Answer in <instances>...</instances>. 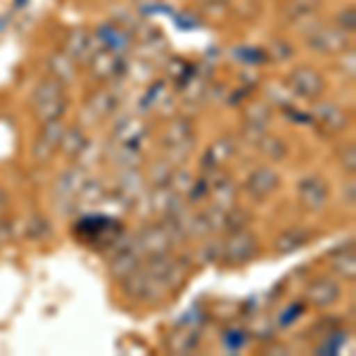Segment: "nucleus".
Instances as JSON below:
<instances>
[{"mask_svg":"<svg viewBox=\"0 0 356 356\" xmlns=\"http://www.w3.org/2000/svg\"><path fill=\"white\" fill-rule=\"evenodd\" d=\"M235 150H238V145H235V138H231V136H223L219 140H214L209 147H207V152L202 157V169L204 171L221 169V166L235 154Z\"/></svg>","mask_w":356,"mask_h":356,"instance_id":"nucleus-19","label":"nucleus"},{"mask_svg":"<svg viewBox=\"0 0 356 356\" xmlns=\"http://www.w3.org/2000/svg\"><path fill=\"white\" fill-rule=\"evenodd\" d=\"M143 254L138 252L136 243H129V245H119L117 252H114V257L110 259V275L114 280H124L129 273H134L138 266H140Z\"/></svg>","mask_w":356,"mask_h":356,"instance_id":"nucleus-17","label":"nucleus"},{"mask_svg":"<svg viewBox=\"0 0 356 356\" xmlns=\"http://www.w3.org/2000/svg\"><path fill=\"white\" fill-rule=\"evenodd\" d=\"M314 119L328 136L342 134V131L349 126V114L344 112L340 105H335V102H318L316 100Z\"/></svg>","mask_w":356,"mask_h":356,"instance_id":"nucleus-15","label":"nucleus"},{"mask_svg":"<svg viewBox=\"0 0 356 356\" xmlns=\"http://www.w3.org/2000/svg\"><path fill=\"white\" fill-rule=\"evenodd\" d=\"M86 176L81 169H67L65 174L57 178L55 183V200L57 202H69V200H76L79 191H81Z\"/></svg>","mask_w":356,"mask_h":356,"instance_id":"nucleus-22","label":"nucleus"},{"mask_svg":"<svg viewBox=\"0 0 356 356\" xmlns=\"http://www.w3.org/2000/svg\"><path fill=\"white\" fill-rule=\"evenodd\" d=\"M65 129L67 126L62 124V119L43 124L41 134L33 140V159H36L38 164L50 162V159L60 152V143H62V136H65Z\"/></svg>","mask_w":356,"mask_h":356,"instance_id":"nucleus-11","label":"nucleus"},{"mask_svg":"<svg viewBox=\"0 0 356 356\" xmlns=\"http://www.w3.org/2000/svg\"><path fill=\"white\" fill-rule=\"evenodd\" d=\"M247 221H250V214L245 209H240L238 204L231 207L226 211V221H223V231L233 233V231H240V228H247Z\"/></svg>","mask_w":356,"mask_h":356,"instance_id":"nucleus-29","label":"nucleus"},{"mask_svg":"<svg viewBox=\"0 0 356 356\" xmlns=\"http://www.w3.org/2000/svg\"><path fill=\"white\" fill-rule=\"evenodd\" d=\"M259 254V238L247 228L233 231L228 240L221 243V259L228 266H245Z\"/></svg>","mask_w":356,"mask_h":356,"instance_id":"nucleus-5","label":"nucleus"},{"mask_svg":"<svg viewBox=\"0 0 356 356\" xmlns=\"http://www.w3.org/2000/svg\"><path fill=\"white\" fill-rule=\"evenodd\" d=\"M344 204H349V207H354V181H349L347 186H344Z\"/></svg>","mask_w":356,"mask_h":356,"instance_id":"nucleus-37","label":"nucleus"},{"mask_svg":"<svg viewBox=\"0 0 356 356\" xmlns=\"http://www.w3.org/2000/svg\"><path fill=\"white\" fill-rule=\"evenodd\" d=\"M309 243H312V231H307V228H302V226H292V228H285L283 233L275 235L273 252L280 257L295 254L297 250H302V247Z\"/></svg>","mask_w":356,"mask_h":356,"instance_id":"nucleus-18","label":"nucleus"},{"mask_svg":"<svg viewBox=\"0 0 356 356\" xmlns=\"http://www.w3.org/2000/svg\"><path fill=\"white\" fill-rule=\"evenodd\" d=\"M243 188L254 202H266V200L280 188V176L271 166H257V169L245 178Z\"/></svg>","mask_w":356,"mask_h":356,"instance_id":"nucleus-10","label":"nucleus"},{"mask_svg":"<svg viewBox=\"0 0 356 356\" xmlns=\"http://www.w3.org/2000/svg\"><path fill=\"white\" fill-rule=\"evenodd\" d=\"M297 197L307 211H323L330 200V186L323 176H304L297 183Z\"/></svg>","mask_w":356,"mask_h":356,"instance_id":"nucleus-8","label":"nucleus"},{"mask_svg":"<svg viewBox=\"0 0 356 356\" xmlns=\"http://www.w3.org/2000/svg\"><path fill=\"white\" fill-rule=\"evenodd\" d=\"M332 24L340 26L344 33H349V36H354V33H356V10H354V5L342 8L340 13L335 15V22H332Z\"/></svg>","mask_w":356,"mask_h":356,"instance_id":"nucleus-30","label":"nucleus"},{"mask_svg":"<svg viewBox=\"0 0 356 356\" xmlns=\"http://www.w3.org/2000/svg\"><path fill=\"white\" fill-rule=\"evenodd\" d=\"M174 340H181V342H174V349H176V352H178V354H188V352H193V349L200 344V332H197V330L183 332V335H176Z\"/></svg>","mask_w":356,"mask_h":356,"instance_id":"nucleus-34","label":"nucleus"},{"mask_svg":"<svg viewBox=\"0 0 356 356\" xmlns=\"http://www.w3.org/2000/svg\"><path fill=\"white\" fill-rule=\"evenodd\" d=\"M117 166H124L126 171L129 169H138L140 166V152L138 147H131V145H117Z\"/></svg>","mask_w":356,"mask_h":356,"instance_id":"nucleus-28","label":"nucleus"},{"mask_svg":"<svg viewBox=\"0 0 356 356\" xmlns=\"http://www.w3.org/2000/svg\"><path fill=\"white\" fill-rule=\"evenodd\" d=\"M176 238L171 233V228L166 223H152V226L143 228L140 235L136 238V247L143 254V259L147 257H159V254H169V250L174 247Z\"/></svg>","mask_w":356,"mask_h":356,"instance_id":"nucleus-7","label":"nucleus"},{"mask_svg":"<svg viewBox=\"0 0 356 356\" xmlns=\"http://www.w3.org/2000/svg\"><path fill=\"white\" fill-rule=\"evenodd\" d=\"M257 150L266 159H271V162H280V159L288 157V145H285V140H280L278 136L264 134L259 140H257Z\"/></svg>","mask_w":356,"mask_h":356,"instance_id":"nucleus-25","label":"nucleus"},{"mask_svg":"<svg viewBox=\"0 0 356 356\" xmlns=\"http://www.w3.org/2000/svg\"><path fill=\"white\" fill-rule=\"evenodd\" d=\"M119 97L112 93L110 88H97L86 100V112L93 114V119H107L117 112Z\"/></svg>","mask_w":356,"mask_h":356,"instance_id":"nucleus-20","label":"nucleus"},{"mask_svg":"<svg viewBox=\"0 0 356 356\" xmlns=\"http://www.w3.org/2000/svg\"><path fill=\"white\" fill-rule=\"evenodd\" d=\"M207 197H209L211 207L228 211L231 207H235V202H238V186H235V181L231 176L221 174V171L216 169L214 176H211V181L207 183Z\"/></svg>","mask_w":356,"mask_h":356,"instance_id":"nucleus-12","label":"nucleus"},{"mask_svg":"<svg viewBox=\"0 0 356 356\" xmlns=\"http://www.w3.org/2000/svg\"><path fill=\"white\" fill-rule=\"evenodd\" d=\"M285 83H288V90L292 95H297L300 100H307V102L321 100L325 88H328L325 76L312 65H297L295 69H290Z\"/></svg>","mask_w":356,"mask_h":356,"instance_id":"nucleus-3","label":"nucleus"},{"mask_svg":"<svg viewBox=\"0 0 356 356\" xmlns=\"http://www.w3.org/2000/svg\"><path fill=\"white\" fill-rule=\"evenodd\" d=\"M102 197H105V191H102V186L97 181H83L81 191L76 195L79 204H97L102 202Z\"/></svg>","mask_w":356,"mask_h":356,"instance_id":"nucleus-27","label":"nucleus"},{"mask_svg":"<svg viewBox=\"0 0 356 356\" xmlns=\"http://www.w3.org/2000/svg\"><path fill=\"white\" fill-rule=\"evenodd\" d=\"M195 145V131L191 119H174L166 126L164 136H162V150L166 152V157L171 162H183V159L191 157Z\"/></svg>","mask_w":356,"mask_h":356,"instance_id":"nucleus-4","label":"nucleus"},{"mask_svg":"<svg viewBox=\"0 0 356 356\" xmlns=\"http://www.w3.org/2000/svg\"><path fill=\"white\" fill-rule=\"evenodd\" d=\"M117 138L122 145H131V147H138V143L145 138V126L136 119H124L122 126L117 129Z\"/></svg>","mask_w":356,"mask_h":356,"instance_id":"nucleus-26","label":"nucleus"},{"mask_svg":"<svg viewBox=\"0 0 356 356\" xmlns=\"http://www.w3.org/2000/svg\"><path fill=\"white\" fill-rule=\"evenodd\" d=\"M340 166L347 171L349 176H354V171H356V147H354V143H347V145L340 150Z\"/></svg>","mask_w":356,"mask_h":356,"instance_id":"nucleus-35","label":"nucleus"},{"mask_svg":"<svg viewBox=\"0 0 356 356\" xmlns=\"http://www.w3.org/2000/svg\"><path fill=\"white\" fill-rule=\"evenodd\" d=\"M86 65H88L90 76H93L95 81H112V79L119 76V72L124 69V62L117 50L102 48V45L90 55V60L86 62Z\"/></svg>","mask_w":356,"mask_h":356,"instance_id":"nucleus-13","label":"nucleus"},{"mask_svg":"<svg viewBox=\"0 0 356 356\" xmlns=\"http://www.w3.org/2000/svg\"><path fill=\"white\" fill-rule=\"evenodd\" d=\"M340 297L342 285L332 275H318L304 290V300H307V304H312L314 309H328L340 302Z\"/></svg>","mask_w":356,"mask_h":356,"instance_id":"nucleus-9","label":"nucleus"},{"mask_svg":"<svg viewBox=\"0 0 356 356\" xmlns=\"http://www.w3.org/2000/svg\"><path fill=\"white\" fill-rule=\"evenodd\" d=\"M302 33H304V45H307L312 53H318L325 57H337L347 48H352V36H349V33H344L340 26L325 24V22H321V19L309 24Z\"/></svg>","mask_w":356,"mask_h":356,"instance_id":"nucleus-2","label":"nucleus"},{"mask_svg":"<svg viewBox=\"0 0 356 356\" xmlns=\"http://www.w3.org/2000/svg\"><path fill=\"white\" fill-rule=\"evenodd\" d=\"M95 50L97 41L88 29H72L65 36V43H62V53H67L76 65H86Z\"/></svg>","mask_w":356,"mask_h":356,"instance_id":"nucleus-14","label":"nucleus"},{"mask_svg":"<svg viewBox=\"0 0 356 356\" xmlns=\"http://www.w3.org/2000/svg\"><path fill=\"white\" fill-rule=\"evenodd\" d=\"M337 60H340V72L344 74V76L354 79V69H356V53L354 48H347L344 53L337 55Z\"/></svg>","mask_w":356,"mask_h":356,"instance_id":"nucleus-36","label":"nucleus"},{"mask_svg":"<svg viewBox=\"0 0 356 356\" xmlns=\"http://www.w3.org/2000/svg\"><path fill=\"white\" fill-rule=\"evenodd\" d=\"M29 107H31V114L36 117L38 124L57 122V119L65 117L69 110L67 86L53 76L41 79V81L36 83V88L31 90Z\"/></svg>","mask_w":356,"mask_h":356,"instance_id":"nucleus-1","label":"nucleus"},{"mask_svg":"<svg viewBox=\"0 0 356 356\" xmlns=\"http://www.w3.org/2000/svg\"><path fill=\"white\" fill-rule=\"evenodd\" d=\"M48 76L57 79V81H62L65 86L74 83L79 76V65L72 60L67 53H62V50H57V53H53L48 57Z\"/></svg>","mask_w":356,"mask_h":356,"instance_id":"nucleus-21","label":"nucleus"},{"mask_svg":"<svg viewBox=\"0 0 356 356\" xmlns=\"http://www.w3.org/2000/svg\"><path fill=\"white\" fill-rule=\"evenodd\" d=\"M100 3H110V0H100Z\"/></svg>","mask_w":356,"mask_h":356,"instance_id":"nucleus-39","label":"nucleus"},{"mask_svg":"<svg viewBox=\"0 0 356 356\" xmlns=\"http://www.w3.org/2000/svg\"><path fill=\"white\" fill-rule=\"evenodd\" d=\"M88 147V138L81 129H65V136H62V143H60V150L67 154L69 159H76L81 157Z\"/></svg>","mask_w":356,"mask_h":356,"instance_id":"nucleus-24","label":"nucleus"},{"mask_svg":"<svg viewBox=\"0 0 356 356\" xmlns=\"http://www.w3.org/2000/svg\"><path fill=\"white\" fill-rule=\"evenodd\" d=\"M171 174H174V166H171L169 162H159L150 166V171H147V178H150L152 186H166L169 183Z\"/></svg>","mask_w":356,"mask_h":356,"instance_id":"nucleus-32","label":"nucleus"},{"mask_svg":"<svg viewBox=\"0 0 356 356\" xmlns=\"http://www.w3.org/2000/svg\"><path fill=\"white\" fill-rule=\"evenodd\" d=\"M204 3H219V5H228V3H233V0H204Z\"/></svg>","mask_w":356,"mask_h":356,"instance_id":"nucleus-38","label":"nucleus"},{"mask_svg":"<svg viewBox=\"0 0 356 356\" xmlns=\"http://www.w3.org/2000/svg\"><path fill=\"white\" fill-rule=\"evenodd\" d=\"M169 183H171V191L174 193H183L186 195L188 191H191V186L195 183V178L188 174L186 169H174V174H171V178H169Z\"/></svg>","mask_w":356,"mask_h":356,"instance_id":"nucleus-33","label":"nucleus"},{"mask_svg":"<svg viewBox=\"0 0 356 356\" xmlns=\"http://www.w3.org/2000/svg\"><path fill=\"white\" fill-rule=\"evenodd\" d=\"M266 55L271 57V60L283 62V60H290V57L295 55V50H292V45L288 41H283V38H273V41L268 43Z\"/></svg>","mask_w":356,"mask_h":356,"instance_id":"nucleus-31","label":"nucleus"},{"mask_svg":"<svg viewBox=\"0 0 356 356\" xmlns=\"http://www.w3.org/2000/svg\"><path fill=\"white\" fill-rule=\"evenodd\" d=\"M330 268L335 271L340 278H347V280H354L356 278V257H354V247L349 245L342 247L340 252H332L330 254Z\"/></svg>","mask_w":356,"mask_h":356,"instance_id":"nucleus-23","label":"nucleus"},{"mask_svg":"<svg viewBox=\"0 0 356 356\" xmlns=\"http://www.w3.org/2000/svg\"><path fill=\"white\" fill-rule=\"evenodd\" d=\"M321 8H323V0H285L283 17L292 26L307 29L309 24H314L318 19Z\"/></svg>","mask_w":356,"mask_h":356,"instance_id":"nucleus-16","label":"nucleus"},{"mask_svg":"<svg viewBox=\"0 0 356 356\" xmlns=\"http://www.w3.org/2000/svg\"><path fill=\"white\" fill-rule=\"evenodd\" d=\"M122 288L126 292V297H131V300H136V302H147V304L157 302L164 292V288L159 285V280L154 278L143 264L134 273H129L122 280Z\"/></svg>","mask_w":356,"mask_h":356,"instance_id":"nucleus-6","label":"nucleus"}]
</instances>
